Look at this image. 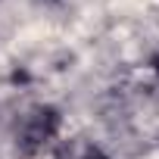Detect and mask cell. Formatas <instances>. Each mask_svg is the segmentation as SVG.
<instances>
[{
    "mask_svg": "<svg viewBox=\"0 0 159 159\" xmlns=\"http://www.w3.org/2000/svg\"><path fill=\"white\" fill-rule=\"evenodd\" d=\"M84 159H106V156H103V153H97V150H91V153H88Z\"/></svg>",
    "mask_w": 159,
    "mask_h": 159,
    "instance_id": "obj_1",
    "label": "cell"
},
{
    "mask_svg": "<svg viewBox=\"0 0 159 159\" xmlns=\"http://www.w3.org/2000/svg\"><path fill=\"white\" fill-rule=\"evenodd\" d=\"M156 75H159V66H156Z\"/></svg>",
    "mask_w": 159,
    "mask_h": 159,
    "instance_id": "obj_2",
    "label": "cell"
}]
</instances>
